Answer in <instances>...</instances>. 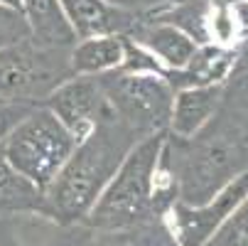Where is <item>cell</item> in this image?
<instances>
[{"label":"cell","mask_w":248,"mask_h":246,"mask_svg":"<svg viewBox=\"0 0 248 246\" xmlns=\"http://www.w3.org/2000/svg\"><path fill=\"white\" fill-rule=\"evenodd\" d=\"M74 74L101 77L116 72L123 62V34H96L77 40L69 52Z\"/></svg>","instance_id":"cell-14"},{"label":"cell","mask_w":248,"mask_h":246,"mask_svg":"<svg viewBox=\"0 0 248 246\" xmlns=\"http://www.w3.org/2000/svg\"><path fill=\"white\" fill-rule=\"evenodd\" d=\"M167 131L140 138L103 187L86 224L103 231H128L167 214L177 202V182L165 160Z\"/></svg>","instance_id":"cell-1"},{"label":"cell","mask_w":248,"mask_h":246,"mask_svg":"<svg viewBox=\"0 0 248 246\" xmlns=\"http://www.w3.org/2000/svg\"><path fill=\"white\" fill-rule=\"evenodd\" d=\"M72 47H45L32 37L0 47V101L40 103L69 77H74Z\"/></svg>","instance_id":"cell-5"},{"label":"cell","mask_w":248,"mask_h":246,"mask_svg":"<svg viewBox=\"0 0 248 246\" xmlns=\"http://www.w3.org/2000/svg\"><path fill=\"white\" fill-rule=\"evenodd\" d=\"M165 160L177 182V199L204 204L248 170V143L219 111L197 135L165 138Z\"/></svg>","instance_id":"cell-3"},{"label":"cell","mask_w":248,"mask_h":246,"mask_svg":"<svg viewBox=\"0 0 248 246\" xmlns=\"http://www.w3.org/2000/svg\"><path fill=\"white\" fill-rule=\"evenodd\" d=\"M236 72V47L226 45H199L192 59L180 69H165V82L172 91L189 86H211L226 84Z\"/></svg>","instance_id":"cell-9"},{"label":"cell","mask_w":248,"mask_h":246,"mask_svg":"<svg viewBox=\"0 0 248 246\" xmlns=\"http://www.w3.org/2000/svg\"><path fill=\"white\" fill-rule=\"evenodd\" d=\"M219 111L238 128V133L248 143V72L233 74L226 82V91Z\"/></svg>","instance_id":"cell-17"},{"label":"cell","mask_w":248,"mask_h":246,"mask_svg":"<svg viewBox=\"0 0 248 246\" xmlns=\"http://www.w3.org/2000/svg\"><path fill=\"white\" fill-rule=\"evenodd\" d=\"M202 246H248V197L221 222Z\"/></svg>","instance_id":"cell-18"},{"label":"cell","mask_w":248,"mask_h":246,"mask_svg":"<svg viewBox=\"0 0 248 246\" xmlns=\"http://www.w3.org/2000/svg\"><path fill=\"white\" fill-rule=\"evenodd\" d=\"M231 10H233L236 25H238L241 37H243V34L248 32V0H238V3H233V5H231Z\"/></svg>","instance_id":"cell-24"},{"label":"cell","mask_w":248,"mask_h":246,"mask_svg":"<svg viewBox=\"0 0 248 246\" xmlns=\"http://www.w3.org/2000/svg\"><path fill=\"white\" fill-rule=\"evenodd\" d=\"M128 37L135 40L138 45H143L165 69L185 66L199 47L187 32L153 15H140L135 27L128 32Z\"/></svg>","instance_id":"cell-10"},{"label":"cell","mask_w":248,"mask_h":246,"mask_svg":"<svg viewBox=\"0 0 248 246\" xmlns=\"http://www.w3.org/2000/svg\"><path fill=\"white\" fill-rule=\"evenodd\" d=\"M59 5L77 40L96 34H128L140 17L113 8L106 0H59Z\"/></svg>","instance_id":"cell-12"},{"label":"cell","mask_w":248,"mask_h":246,"mask_svg":"<svg viewBox=\"0 0 248 246\" xmlns=\"http://www.w3.org/2000/svg\"><path fill=\"white\" fill-rule=\"evenodd\" d=\"M0 5H5V8H13V10H20V13H22V0H0Z\"/></svg>","instance_id":"cell-25"},{"label":"cell","mask_w":248,"mask_h":246,"mask_svg":"<svg viewBox=\"0 0 248 246\" xmlns=\"http://www.w3.org/2000/svg\"><path fill=\"white\" fill-rule=\"evenodd\" d=\"M121 72L130 74H157L165 79V66L135 40H130L128 34H123V62H121Z\"/></svg>","instance_id":"cell-19"},{"label":"cell","mask_w":248,"mask_h":246,"mask_svg":"<svg viewBox=\"0 0 248 246\" xmlns=\"http://www.w3.org/2000/svg\"><path fill=\"white\" fill-rule=\"evenodd\" d=\"M226 84H211V86H189L174 91L172 111L167 133L174 138H192L197 135L221 109Z\"/></svg>","instance_id":"cell-11"},{"label":"cell","mask_w":248,"mask_h":246,"mask_svg":"<svg viewBox=\"0 0 248 246\" xmlns=\"http://www.w3.org/2000/svg\"><path fill=\"white\" fill-rule=\"evenodd\" d=\"M37 212L45 214V192L8 163L0 140V214Z\"/></svg>","instance_id":"cell-15"},{"label":"cell","mask_w":248,"mask_h":246,"mask_svg":"<svg viewBox=\"0 0 248 246\" xmlns=\"http://www.w3.org/2000/svg\"><path fill=\"white\" fill-rule=\"evenodd\" d=\"M74 148L77 138L45 106H34L3 140L8 163L42 192L57 178Z\"/></svg>","instance_id":"cell-4"},{"label":"cell","mask_w":248,"mask_h":246,"mask_svg":"<svg viewBox=\"0 0 248 246\" xmlns=\"http://www.w3.org/2000/svg\"><path fill=\"white\" fill-rule=\"evenodd\" d=\"M241 72H248V32L236 42V72L233 74H241Z\"/></svg>","instance_id":"cell-23"},{"label":"cell","mask_w":248,"mask_h":246,"mask_svg":"<svg viewBox=\"0 0 248 246\" xmlns=\"http://www.w3.org/2000/svg\"><path fill=\"white\" fill-rule=\"evenodd\" d=\"M106 3H111L118 10L133 13V15H150V13H157V10H165L174 3H180V0H106Z\"/></svg>","instance_id":"cell-22"},{"label":"cell","mask_w":248,"mask_h":246,"mask_svg":"<svg viewBox=\"0 0 248 246\" xmlns=\"http://www.w3.org/2000/svg\"><path fill=\"white\" fill-rule=\"evenodd\" d=\"M32 109H34V106H30V103L0 101V140H5V135H8Z\"/></svg>","instance_id":"cell-21"},{"label":"cell","mask_w":248,"mask_h":246,"mask_svg":"<svg viewBox=\"0 0 248 246\" xmlns=\"http://www.w3.org/2000/svg\"><path fill=\"white\" fill-rule=\"evenodd\" d=\"M22 15L30 27V37L45 47H72L77 34L66 22L59 0H22Z\"/></svg>","instance_id":"cell-13"},{"label":"cell","mask_w":248,"mask_h":246,"mask_svg":"<svg viewBox=\"0 0 248 246\" xmlns=\"http://www.w3.org/2000/svg\"><path fill=\"white\" fill-rule=\"evenodd\" d=\"M40 106L49 109L62 121V126L77 138V143L81 138H86L91 128L111 111L98 77H89V74L69 77Z\"/></svg>","instance_id":"cell-8"},{"label":"cell","mask_w":248,"mask_h":246,"mask_svg":"<svg viewBox=\"0 0 248 246\" xmlns=\"http://www.w3.org/2000/svg\"><path fill=\"white\" fill-rule=\"evenodd\" d=\"M106 101L113 114L130 126L138 135H150L167 131L174 91L157 74H130V72H108L98 77Z\"/></svg>","instance_id":"cell-6"},{"label":"cell","mask_w":248,"mask_h":246,"mask_svg":"<svg viewBox=\"0 0 248 246\" xmlns=\"http://www.w3.org/2000/svg\"><path fill=\"white\" fill-rule=\"evenodd\" d=\"M140 138L143 135L125 126L111 109L79 140L57 178L45 187V217L59 224L86 219L93 202Z\"/></svg>","instance_id":"cell-2"},{"label":"cell","mask_w":248,"mask_h":246,"mask_svg":"<svg viewBox=\"0 0 248 246\" xmlns=\"http://www.w3.org/2000/svg\"><path fill=\"white\" fill-rule=\"evenodd\" d=\"M248 197V170L224 185L204 204H185L177 199L167 209V222L174 241L180 246H202L214 234L221 222Z\"/></svg>","instance_id":"cell-7"},{"label":"cell","mask_w":248,"mask_h":246,"mask_svg":"<svg viewBox=\"0 0 248 246\" xmlns=\"http://www.w3.org/2000/svg\"><path fill=\"white\" fill-rule=\"evenodd\" d=\"M157 20H165L174 27L187 32L197 45H209V20H211V0H180L165 10L150 13Z\"/></svg>","instance_id":"cell-16"},{"label":"cell","mask_w":248,"mask_h":246,"mask_svg":"<svg viewBox=\"0 0 248 246\" xmlns=\"http://www.w3.org/2000/svg\"><path fill=\"white\" fill-rule=\"evenodd\" d=\"M27 37H30V27H27L25 15L20 10L0 5V47L15 45Z\"/></svg>","instance_id":"cell-20"}]
</instances>
